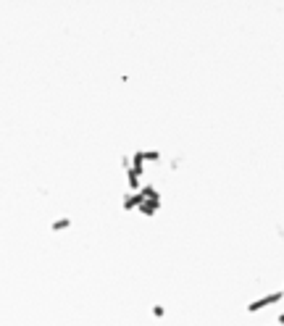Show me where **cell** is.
<instances>
[{
    "mask_svg": "<svg viewBox=\"0 0 284 326\" xmlns=\"http://www.w3.org/2000/svg\"><path fill=\"white\" fill-rule=\"evenodd\" d=\"M276 326H284V313H282L279 318H276Z\"/></svg>",
    "mask_w": 284,
    "mask_h": 326,
    "instance_id": "277c9868",
    "label": "cell"
},
{
    "mask_svg": "<svg viewBox=\"0 0 284 326\" xmlns=\"http://www.w3.org/2000/svg\"><path fill=\"white\" fill-rule=\"evenodd\" d=\"M153 313H156V316L160 318V316H163V305H153Z\"/></svg>",
    "mask_w": 284,
    "mask_h": 326,
    "instance_id": "3957f363",
    "label": "cell"
},
{
    "mask_svg": "<svg viewBox=\"0 0 284 326\" xmlns=\"http://www.w3.org/2000/svg\"><path fill=\"white\" fill-rule=\"evenodd\" d=\"M282 292H284V284H282Z\"/></svg>",
    "mask_w": 284,
    "mask_h": 326,
    "instance_id": "5b68a950",
    "label": "cell"
},
{
    "mask_svg": "<svg viewBox=\"0 0 284 326\" xmlns=\"http://www.w3.org/2000/svg\"><path fill=\"white\" fill-rule=\"evenodd\" d=\"M71 226V218H55L53 224H50V229L53 232H61V229H69Z\"/></svg>",
    "mask_w": 284,
    "mask_h": 326,
    "instance_id": "7a4b0ae2",
    "label": "cell"
},
{
    "mask_svg": "<svg viewBox=\"0 0 284 326\" xmlns=\"http://www.w3.org/2000/svg\"><path fill=\"white\" fill-rule=\"evenodd\" d=\"M284 300V292L282 290H276V292H268V295H263V297H255L253 303L248 305V313H258V310H266V308H274L276 303H282Z\"/></svg>",
    "mask_w": 284,
    "mask_h": 326,
    "instance_id": "6da1fadb",
    "label": "cell"
}]
</instances>
